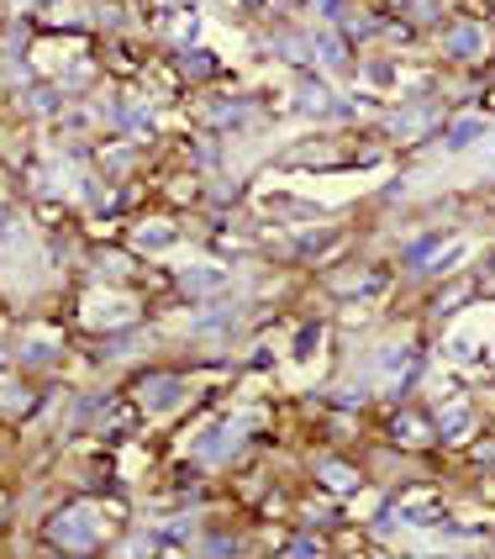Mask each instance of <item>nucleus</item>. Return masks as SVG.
<instances>
[{
  "label": "nucleus",
  "instance_id": "obj_1",
  "mask_svg": "<svg viewBox=\"0 0 495 559\" xmlns=\"http://www.w3.org/2000/svg\"><path fill=\"white\" fill-rule=\"evenodd\" d=\"M443 48H448L454 59H480L491 43H485V27H480V22H448V27H443Z\"/></svg>",
  "mask_w": 495,
  "mask_h": 559
},
{
  "label": "nucleus",
  "instance_id": "obj_2",
  "mask_svg": "<svg viewBox=\"0 0 495 559\" xmlns=\"http://www.w3.org/2000/svg\"><path fill=\"white\" fill-rule=\"evenodd\" d=\"M474 138H480V122H474V117H464V122L448 132V143H454V148H464V143H474Z\"/></svg>",
  "mask_w": 495,
  "mask_h": 559
},
{
  "label": "nucleus",
  "instance_id": "obj_3",
  "mask_svg": "<svg viewBox=\"0 0 495 559\" xmlns=\"http://www.w3.org/2000/svg\"><path fill=\"white\" fill-rule=\"evenodd\" d=\"M232 5H238V11H264L269 0H232Z\"/></svg>",
  "mask_w": 495,
  "mask_h": 559
}]
</instances>
